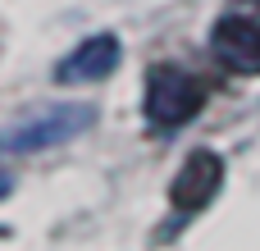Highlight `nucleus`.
<instances>
[{"label":"nucleus","instance_id":"nucleus-1","mask_svg":"<svg viewBox=\"0 0 260 251\" xmlns=\"http://www.w3.org/2000/svg\"><path fill=\"white\" fill-rule=\"evenodd\" d=\"M206 105V82L178 64H155L146 78V119L155 128H178Z\"/></svg>","mask_w":260,"mask_h":251},{"label":"nucleus","instance_id":"nucleus-2","mask_svg":"<svg viewBox=\"0 0 260 251\" xmlns=\"http://www.w3.org/2000/svg\"><path fill=\"white\" fill-rule=\"evenodd\" d=\"M96 110L91 105H50L41 114H27L23 123H14L5 133V151L9 155H23V151H46L55 142H69L78 137L82 128H91Z\"/></svg>","mask_w":260,"mask_h":251},{"label":"nucleus","instance_id":"nucleus-3","mask_svg":"<svg viewBox=\"0 0 260 251\" xmlns=\"http://www.w3.org/2000/svg\"><path fill=\"white\" fill-rule=\"evenodd\" d=\"M210 46L229 69H256L260 64V0H233L210 27Z\"/></svg>","mask_w":260,"mask_h":251},{"label":"nucleus","instance_id":"nucleus-4","mask_svg":"<svg viewBox=\"0 0 260 251\" xmlns=\"http://www.w3.org/2000/svg\"><path fill=\"white\" fill-rule=\"evenodd\" d=\"M219 183H224V160H219L215 151H192V155L183 160V169L174 174L169 197H174V206H178L183 215H197V210H206V206L215 201Z\"/></svg>","mask_w":260,"mask_h":251},{"label":"nucleus","instance_id":"nucleus-5","mask_svg":"<svg viewBox=\"0 0 260 251\" xmlns=\"http://www.w3.org/2000/svg\"><path fill=\"white\" fill-rule=\"evenodd\" d=\"M119 55H123V50H119V37H110V32L87 37L73 55L59 59L55 78H59V82H96V78H110L114 64H119Z\"/></svg>","mask_w":260,"mask_h":251}]
</instances>
